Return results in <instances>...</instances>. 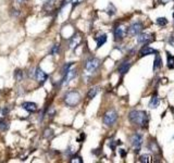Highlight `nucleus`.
<instances>
[{
  "label": "nucleus",
  "instance_id": "obj_1",
  "mask_svg": "<svg viewBox=\"0 0 174 163\" xmlns=\"http://www.w3.org/2000/svg\"><path fill=\"white\" fill-rule=\"evenodd\" d=\"M128 120L134 125L140 126V127H147L149 117L146 111L142 110H132L128 114Z\"/></svg>",
  "mask_w": 174,
  "mask_h": 163
},
{
  "label": "nucleus",
  "instance_id": "obj_2",
  "mask_svg": "<svg viewBox=\"0 0 174 163\" xmlns=\"http://www.w3.org/2000/svg\"><path fill=\"white\" fill-rule=\"evenodd\" d=\"M64 103L69 107H76L81 101V95L76 90H71L65 94L64 96Z\"/></svg>",
  "mask_w": 174,
  "mask_h": 163
},
{
  "label": "nucleus",
  "instance_id": "obj_3",
  "mask_svg": "<svg viewBox=\"0 0 174 163\" xmlns=\"http://www.w3.org/2000/svg\"><path fill=\"white\" fill-rule=\"evenodd\" d=\"M117 121V111L111 109V110L107 111L105 115H103V124L106 126H113Z\"/></svg>",
  "mask_w": 174,
  "mask_h": 163
},
{
  "label": "nucleus",
  "instance_id": "obj_4",
  "mask_svg": "<svg viewBox=\"0 0 174 163\" xmlns=\"http://www.w3.org/2000/svg\"><path fill=\"white\" fill-rule=\"evenodd\" d=\"M130 142H131V145L134 149L135 153H138L142 146V135H140L139 133H134L131 136Z\"/></svg>",
  "mask_w": 174,
  "mask_h": 163
},
{
  "label": "nucleus",
  "instance_id": "obj_5",
  "mask_svg": "<svg viewBox=\"0 0 174 163\" xmlns=\"http://www.w3.org/2000/svg\"><path fill=\"white\" fill-rule=\"evenodd\" d=\"M127 29L128 27L126 26V25L124 24H119L114 29V40L115 41H121V40H123V39L126 37V35H127Z\"/></svg>",
  "mask_w": 174,
  "mask_h": 163
},
{
  "label": "nucleus",
  "instance_id": "obj_6",
  "mask_svg": "<svg viewBox=\"0 0 174 163\" xmlns=\"http://www.w3.org/2000/svg\"><path fill=\"white\" fill-rule=\"evenodd\" d=\"M100 66V60L98 58H89L85 62V70L87 73H95Z\"/></svg>",
  "mask_w": 174,
  "mask_h": 163
},
{
  "label": "nucleus",
  "instance_id": "obj_7",
  "mask_svg": "<svg viewBox=\"0 0 174 163\" xmlns=\"http://www.w3.org/2000/svg\"><path fill=\"white\" fill-rule=\"evenodd\" d=\"M142 29H144V24L142 22H134L130 25V27L127 29V34L130 36H137L142 32Z\"/></svg>",
  "mask_w": 174,
  "mask_h": 163
},
{
  "label": "nucleus",
  "instance_id": "obj_8",
  "mask_svg": "<svg viewBox=\"0 0 174 163\" xmlns=\"http://www.w3.org/2000/svg\"><path fill=\"white\" fill-rule=\"evenodd\" d=\"M137 36H138L137 37V43L140 44V45H148L155 39V35L150 34V33H140Z\"/></svg>",
  "mask_w": 174,
  "mask_h": 163
},
{
  "label": "nucleus",
  "instance_id": "obj_9",
  "mask_svg": "<svg viewBox=\"0 0 174 163\" xmlns=\"http://www.w3.org/2000/svg\"><path fill=\"white\" fill-rule=\"evenodd\" d=\"M76 74H77L76 70H72V69H70V70L63 75V78H62L61 84H62V85H68L73 78L76 77Z\"/></svg>",
  "mask_w": 174,
  "mask_h": 163
},
{
  "label": "nucleus",
  "instance_id": "obj_10",
  "mask_svg": "<svg viewBox=\"0 0 174 163\" xmlns=\"http://www.w3.org/2000/svg\"><path fill=\"white\" fill-rule=\"evenodd\" d=\"M34 74H35V79L38 82L39 84H44V83L48 79V75H47L40 67H37V69H36L35 72H34Z\"/></svg>",
  "mask_w": 174,
  "mask_h": 163
},
{
  "label": "nucleus",
  "instance_id": "obj_11",
  "mask_svg": "<svg viewBox=\"0 0 174 163\" xmlns=\"http://www.w3.org/2000/svg\"><path fill=\"white\" fill-rule=\"evenodd\" d=\"M157 53H158V51L156 49H153L151 47L145 45L142 49L139 50L138 54H139V58H142V57H146V56H150V54H157Z\"/></svg>",
  "mask_w": 174,
  "mask_h": 163
},
{
  "label": "nucleus",
  "instance_id": "obj_12",
  "mask_svg": "<svg viewBox=\"0 0 174 163\" xmlns=\"http://www.w3.org/2000/svg\"><path fill=\"white\" fill-rule=\"evenodd\" d=\"M130 67H131V62L128 60H124L123 62H121V64H120L119 66H117V72L121 75H124L128 72Z\"/></svg>",
  "mask_w": 174,
  "mask_h": 163
},
{
  "label": "nucleus",
  "instance_id": "obj_13",
  "mask_svg": "<svg viewBox=\"0 0 174 163\" xmlns=\"http://www.w3.org/2000/svg\"><path fill=\"white\" fill-rule=\"evenodd\" d=\"M22 108H23L25 111H27L29 113H34V112L37 111V104H36L35 102H31V101L24 102L22 104Z\"/></svg>",
  "mask_w": 174,
  "mask_h": 163
},
{
  "label": "nucleus",
  "instance_id": "obj_14",
  "mask_svg": "<svg viewBox=\"0 0 174 163\" xmlns=\"http://www.w3.org/2000/svg\"><path fill=\"white\" fill-rule=\"evenodd\" d=\"M159 103H160L159 96H158V94H157V92H155L153 96H151V98H150L149 108H150V109H156V108H158Z\"/></svg>",
  "mask_w": 174,
  "mask_h": 163
},
{
  "label": "nucleus",
  "instance_id": "obj_15",
  "mask_svg": "<svg viewBox=\"0 0 174 163\" xmlns=\"http://www.w3.org/2000/svg\"><path fill=\"white\" fill-rule=\"evenodd\" d=\"M81 41H82V37L78 35V34H75V35L72 37L71 41H70V48H71V49H75V48L81 44Z\"/></svg>",
  "mask_w": 174,
  "mask_h": 163
},
{
  "label": "nucleus",
  "instance_id": "obj_16",
  "mask_svg": "<svg viewBox=\"0 0 174 163\" xmlns=\"http://www.w3.org/2000/svg\"><path fill=\"white\" fill-rule=\"evenodd\" d=\"M99 89H100L99 86H94V87H92V88L89 89L88 92H87L88 99H94V98L97 96V94L99 92Z\"/></svg>",
  "mask_w": 174,
  "mask_h": 163
},
{
  "label": "nucleus",
  "instance_id": "obj_17",
  "mask_svg": "<svg viewBox=\"0 0 174 163\" xmlns=\"http://www.w3.org/2000/svg\"><path fill=\"white\" fill-rule=\"evenodd\" d=\"M148 149H149L150 151H153V152L155 153H160L161 151H160V147L159 145L157 144V142H155V140H151V142L148 144Z\"/></svg>",
  "mask_w": 174,
  "mask_h": 163
},
{
  "label": "nucleus",
  "instance_id": "obj_18",
  "mask_svg": "<svg viewBox=\"0 0 174 163\" xmlns=\"http://www.w3.org/2000/svg\"><path fill=\"white\" fill-rule=\"evenodd\" d=\"M161 66H162V59H161V57H160L159 54L157 53V54H156V59H155V62H153V70L156 72L157 70H159Z\"/></svg>",
  "mask_w": 174,
  "mask_h": 163
},
{
  "label": "nucleus",
  "instance_id": "obj_19",
  "mask_svg": "<svg viewBox=\"0 0 174 163\" xmlns=\"http://www.w3.org/2000/svg\"><path fill=\"white\" fill-rule=\"evenodd\" d=\"M96 41H97V48H100V47L105 45L107 41V35L106 34H101V35L97 36L96 37Z\"/></svg>",
  "mask_w": 174,
  "mask_h": 163
},
{
  "label": "nucleus",
  "instance_id": "obj_20",
  "mask_svg": "<svg viewBox=\"0 0 174 163\" xmlns=\"http://www.w3.org/2000/svg\"><path fill=\"white\" fill-rule=\"evenodd\" d=\"M138 161L142 163H151V162H153V157L146 153V154H142V156L139 157Z\"/></svg>",
  "mask_w": 174,
  "mask_h": 163
},
{
  "label": "nucleus",
  "instance_id": "obj_21",
  "mask_svg": "<svg viewBox=\"0 0 174 163\" xmlns=\"http://www.w3.org/2000/svg\"><path fill=\"white\" fill-rule=\"evenodd\" d=\"M106 12H107V14H109L110 16H112V15H114L117 13V8L114 7L112 4H109L106 9Z\"/></svg>",
  "mask_w": 174,
  "mask_h": 163
},
{
  "label": "nucleus",
  "instance_id": "obj_22",
  "mask_svg": "<svg viewBox=\"0 0 174 163\" xmlns=\"http://www.w3.org/2000/svg\"><path fill=\"white\" fill-rule=\"evenodd\" d=\"M9 128V122L6 119H0V131L6 132Z\"/></svg>",
  "mask_w": 174,
  "mask_h": 163
},
{
  "label": "nucleus",
  "instance_id": "obj_23",
  "mask_svg": "<svg viewBox=\"0 0 174 163\" xmlns=\"http://www.w3.org/2000/svg\"><path fill=\"white\" fill-rule=\"evenodd\" d=\"M168 67L169 69H173L174 67V56L170 54L168 52Z\"/></svg>",
  "mask_w": 174,
  "mask_h": 163
},
{
  "label": "nucleus",
  "instance_id": "obj_24",
  "mask_svg": "<svg viewBox=\"0 0 174 163\" xmlns=\"http://www.w3.org/2000/svg\"><path fill=\"white\" fill-rule=\"evenodd\" d=\"M14 78L16 82H21L22 79H23V72H22V70H16V71L14 72Z\"/></svg>",
  "mask_w": 174,
  "mask_h": 163
},
{
  "label": "nucleus",
  "instance_id": "obj_25",
  "mask_svg": "<svg viewBox=\"0 0 174 163\" xmlns=\"http://www.w3.org/2000/svg\"><path fill=\"white\" fill-rule=\"evenodd\" d=\"M156 23L159 26H165V25L168 24V20L167 18H158L156 20Z\"/></svg>",
  "mask_w": 174,
  "mask_h": 163
},
{
  "label": "nucleus",
  "instance_id": "obj_26",
  "mask_svg": "<svg viewBox=\"0 0 174 163\" xmlns=\"http://www.w3.org/2000/svg\"><path fill=\"white\" fill-rule=\"evenodd\" d=\"M58 52H59V45L56 44V45H53L51 50H50V54H51V56H54V54H58Z\"/></svg>",
  "mask_w": 174,
  "mask_h": 163
},
{
  "label": "nucleus",
  "instance_id": "obj_27",
  "mask_svg": "<svg viewBox=\"0 0 174 163\" xmlns=\"http://www.w3.org/2000/svg\"><path fill=\"white\" fill-rule=\"evenodd\" d=\"M72 65H73V62H69V63L65 64V65L63 66V69H62V75L65 74V73H67V72L72 67Z\"/></svg>",
  "mask_w": 174,
  "mask_h": 163
},
{
  "label": "nucleus",
  "instance_id": "obj_28",
  "mask_svg": "<svg viewBox=\"0 0 174 163\" xmlns=\"http://www.w3.org/2000/svg\"><path fill=\"white\" fill-rule=\"evenodd\" d=\"M53 135V132L52 129H50V128H47V129H45V134H44V137L45 138H51Z\"/></svg>",
  "mask_w": 174,
  "mask_h": 163
},
{
  "label": "nucleus",
  "instance_id": "obj_29",
  "mask_svg": "<svg viewBox=\"0 0 174 163\" xmlns=\"http://www.w3.org/2000/svg\"><path fill=\"white\" fill-rule=\"evenodd\" d=\"M9 111H10V109H9L8 107H2V108H1V110H0V112H1V115L7 117L8 114H9Z\"/></svg>",
  "mask_w": 174,
  "mask_h": 163
},
{
  "label": "nucleus",
  "instance_id": "obj_30",
  "mask_svg": "<svg viewBox=\"0 0 174 163\" xmlns=\"http://www.w3.org/2000/svg\"><path fill=\"white\" fill-rule=\"evenodd\" d=\"M70 161H71L72 163H82L83 162L82 157H73Z\"/></svg>",
  "mask_w": 174,
  "mask_h": 163
},
{
  "label": "nucleus",
  "instance_id": "obj_31",
  "mask_svg": "<svg viewBox=\"0 0 174 163\" xmlns=\"http://www.w3.org/2000/svg\"><path fill=\"white\" fill-rule=\"evenodd\" d=\"M53 1H56V0H48L47 4H45V8H46V9H48V8H52L53 6H54V2H53Z\"/></svg>",
  "mask_w": 174,
  "mask_h": 163
},
{
  "label": "nucleus",
  "instance_id": "obj_32",
  "mask_svg": "<svg viewBox=\"0 0 174 163\" xmlns=\"http://www.w3.org/2000/svg\"><path fill=\"white\" fill-rule=\"evenodd\" d=\"M83 0H71V2L73 4V7H75V6H77V4H79L81 2H82Z\"/></svg>",
  "mask_w": 174,
  "mask_h": 163
},
{
  "label": "nucleus",
  "instance_id": "obj_33",
  "mask_svg": "<svg viewBox=\"0 0 174 163\" xmlns=\"http://www.w3.org/2000/svg\"><path fill=\"white\" fill-rule=\"evenodd\" d=\"M120 153H121V157H122V158H124L125 154H126V153H125V151L123 150V149H121V150H120Z\"/></svg>",
  "mask_w": 174,
  "mask_h": 163
},
{
  "label": "nucleus",
  "instance_id": "obj_34",
  "mask_svg": "<svg viewBox=\"0 0 174 163\" xmlns=\"http://www.w3.org/2000/svg\"><path fill=\"white\" fill-rule=\"evenodd\" d=\"M25 0H16V2H18V4H22V2H24Z\"/></svg>",
  "mask_w": 174,
  "mask_h": 163
},
{
  "label": "nucleus",
  "instance_id": "obj_35",
  "mask_svg": "<svg viewBox=\"0 0 174 163\" xmlns=\"http://www.w3.org/2000/svg\"><path fill=\"white\" fill-rule=\"evenodd\" d=\"M173 114H174V109H173Z\"/></svg>",
  "mask_w": 174,
  "mask_h": 163
}]
</instances>
